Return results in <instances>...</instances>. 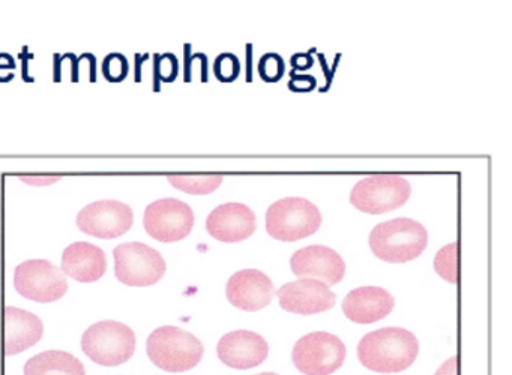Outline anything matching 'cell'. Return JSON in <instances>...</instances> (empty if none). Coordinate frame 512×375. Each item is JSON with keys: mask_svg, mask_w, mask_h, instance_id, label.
<instances>
[{"mask_svg": "<svg viewBox=\"0 0 512 375\" xmlns=\"http://www.w3.org/2000/svg\"><path fill=\"white\" fill-rule=\"evenodd\" d=\"M418 353V339L403 327L374 330L367 333L358 345L362 365L380 374H395L410 368Z\"/></svg>", "mask_w": 512, "mask_h": 375, "instance_id": "6da1fadb", "label": "cell"}, {"mask_svg": "<svg viewBox=\"0 0 512 375\" xmlns=\"http://www.w3.org/2000/svg\"><path fill=\"white\" fill-rule=\"evenodd\" d=\"M427 245V230L415 219L397 218L382 222L370 234L371 251L386 263L415 260Z\"/></svg>", "mask_w": 512, "mask_h": 375, "instance_id": "7a4b0ae2", "label": "cell"}, {"mask_svg": "<svg viewBox=\"0 0 512 375\" xmlns=\"http://www.w3.org/2000/svg\"><path fill=\"white\" fill-rule=\"evenodd\" d=\"M149 359L166 372H185L202 362L205 347L193 333L175 326L158 327L146 344Z\"/></svg>", "mask_w": 512, "mask_h": 375, "instance_id": "3957f363", "label": "cell"}, {"mask_svg": "<svg viewBox=\"0 0 512 375\" xmlns=\"http://www.w3.org/2000/svg\"><path fill=\"white\" fill-rule=\"evenodd\" d=\"M320 225L322 213L307 198H281L266 212V231L281 242H296L313 236Z\"/></svg>", "mask_w": 512, "mask_h": 375, "instance_id": "277c9868", "label": "cell"}, {"mask_svg": "<svg viewBox=\"0 0 512 375\" xmlns=\"http://www.w3.org/2000/svg\"><path fill=\"white\" fill-rule=\"evenodd\" d=\"M82 350L98 365L119 366L133 357L136 333L121 321H98L83 333Z\"/></svg>", "mask_w": 512, "mask_h": 375, "instance_id": "5b68a950", "label": "cell"}, {"mask_svg": "<svg viewBox=\"0 0 512 375\" xmlns=\"http://www.w3.org/2000/svg\"><path fill=\"white\" fill-rule=\"evenodd\" d=\"M412 194L409 180L398 174H373L353 186L350 203L364 213L380 215L404 206Z\"/></svg>", "mask_w": 512, "mask_h": 375, "instance_id": "8992f818", "label": "cell"}, {"mask_svg": "<svg viewBox=\"0 0 512 375\" xmlns=\"http://www.w3.org/2000/svg\"><path fill=\"white\" fill-rule=\"evenodd\" d=\"M113 257L116 278L128 287H149L161 281L166 273L163 255L146 243H122L116 246Z\"/></svg>", "mask_w": 512, "mask_h": 375, "instance_id": "52a82bcc", "label": "cell"}, {"mask_svg": "<svg viewBox=\"0 0 512 375\" xmlns=\"http://www.w3.org/2000/svg\"><path fill=\"white\" fill-rule=\"evenodd\" d=\"M292 359L304 375H332L343 366L346 345L332 333H308L296 342Z\"/></svg>", "mask_w": 512, "mask_h": 375, "instance_id": "ba28073f", "label": "cell"}, {"mask_svg": "<svg viewBox=\"0 0 512 375\" xmlns=\"http://www.w3.org/2000/svg\"><path fill=\"white\" fill-rule=\"evenodd\" d=\"M14 287L26 299L52 303L65 296L68 281L61 267L52 261L28 260L16 267Z\"/></svg>", "mask_w": 512, "mask_h": 375, "instance_id": "9c48e42d", "label": "cell"}, {"mask_svg": "<svg viewBox=\"0 0 512 375\" xmlns=\"http://www.w3.org/2000/svg\"><path fill=\"white\" fill-rule=\"evenodd\" d=\"M143 227L158 242H179L193 231L194 212L178 198H161L146 207Z\"/></svg>", "mask_w": 512, "mask_h": 375, "instance_id": "30bf717a", "label": "cell"}, {"mask_svg": "<svg viewBox=\"0 0 512 375\" xmlns=\"http://www.w3.org/2000/svg\"><path fill=\"white\" fill-rule=\"evenodd\" d=\"M134 213L128 204L118 200H101L88 204L77 215L82 233L98 239H116L133 227Z\"/></svg>", "mask_w": 512, "mask_h": 375, "instance_id": "8fae6325", "label": "cell"}, {"mask_svg": "<svg viewBox=\"0 0 512 375\" xmlns=\"http://www.w3.org/2000/svg\"><path fill=\"white\" fill-rule=\"evenodd\" d=\"M284 311L298 315H313L329 311L337 303V296L328 285L316 279L301 278L289 282L277 291Z\"/></svg>", "mask_w": 512, "mask_h": 375, "instance_id": "7c38bea8", "label": "cell"}, {"mask_svg": "<svg viewBox=\"0 0 512 375\" xmlns=\"http://www.w3.org/2000/svg\"><path fill=\"white\" fill-rule=\"evenodd\" d=\"M290 267L299 278L316 279L328 287L343 281L346 273V263L341 255L329 246L323 245L299 249L292 255Z\"/></svg>", "mask_w": 512, "mask_h": 375, "instance_id": "4fadbf2b", "label": "cell"}, {"mask_svg": "<svg viewBox=\"0 0 512 375\" xmlns=\"http://www.w3.org/2000/svg\"><path fill=\"white\" fill-rule=\"evenodd\" d=\"M217 353L229 368L250 369L265 362L269 345L259 333L241 329L224 335L218 342Z\"/></svg>", "mask_w": 512, "mask_h": 375, "instance_id": "5bb4252c", "label": "cell"}, {"mask_svg": "<svg viewBox=\"0 0 512 375\" xmlns=\"http://www.w3.org/2000/svg\"><path fill=\"white\" fill-rule=\"evenodd\" d=\"M227 299L242 311L256 312L266 308L275 296V287L268 275L257 269H244L227 282Z\"/></svg>", "mask_w": 512, "mask_h": 375, "instance_id": "9a60e30c", "label": "cell"}, {"mask_svg": "<svg viewBox=\"0 0 512 375\" xmlns=\"http://www.w3.org/2000/svg\"><path fill=\"white\" fill-rule=\"evenodd\" d=\"M206 230L220 242H242L256 231V215L242 203L221 204L209 213Z\"/></svg>", "mask_w": 512, "mask_h": 375, "instance_id": "2e32d148", "label": "cell"}, {"mask_svg": "<svg viewBox=\"0 0 512 375\" xmlns=\"http://www.w3.org/2000/svg\"><path fill=\"white\" fill-rule=\"evenodd\" d=\"M395 300L380 287H361L350 291L343 302V312L350 321L371 324L391 314Z\"/></svg>", "mask_w": 512, "mask_h": 375, "instance_id": "e0dca14e", "label": "cell"}, {"mask_svg": "<svg viewBox=\"0 0 512 375\" xmlns=\"http://www.w3.org/2000/svg\"><path fill=\"white\" fill-rule=\"evenodd\" d=\"M61 270L83 284L98 281L107 270L106 252L92 243H71L62 254Z\"/></svg>", "mask_w": 512, "mask_h": 375, "instance_id": "ac0fdd59", "label": "cell"}, {"mask_svg": "<svg viewBox=\"0 0 512 375\" xmlns=\"http://www.w3.org/2000/svg\"><path fill=\"white\" fill-rule=\"evenodd\" d=\"M4 323L5 354L7 356L23 353L28 348L34 347L43 338V321L38 318V315L26 311V309L7 306Z\"/></svg>", "mask_w": 512, "mask_h": 375, "instance_id": "d6986e66", "label": "cell"}, {"mask_svg": "<svg viewBox=\"0 0 512 375\" xmlns=\"http://www.w3.org/2000/svg\"><path fill=\"white\" fill-rule=\"evenodd\" d=\"M25 375H86L85 366L67 351H44L31 357L23 368Z\"/></svg>", "mask_w": 512, "mask_h": 375, "instance_id": "ffe728a7", "label": "cell"}, {"mask_svg": "<svg viewBox=\"0 0 512 375\" xmlns=\"http://www.w3.org/2000/svg\"><path fill=\"white\" fill-rule=\"evenodd\" d=\"M169 183L179 191L191 195H208L217 191L223 183L221 174H172L167 177Z\"/></svg>", "mask_w": 512, "mask_h": 375, "instance_id": "44dd1931", "label": "cell"}, {"mask_svg": "<svg viewBox=\"0 0 512 375\" xmlns=\"http://www.w3.org/2000/svg\"><path fill=\"white\" fill-rule=\"evenodd\" d=\"M434 269L437 275L451 284L458 282V243H449L437 252L434 258Z\"/></svg>", "mask_w": 512, "mask_h": 375, "instance_id": "7402d4cb", "label": "cell"}, {"mask_svg": "<svg viewBox=\"0 0 512 375\" xmlns=\"http://www.w3.org/2000/svg\"><path fill=\"white\" fill-rule=\"evenodd\" d=\"M214 74L221 83H232L241 74V62L235 54H220L214 62Z\"/></svg>", "mask_w": 512, "mask_h": 375, "instance_id": "603a6c76", "label": "cell"}, {"mask_svg": "<svg viewBox=\"0 0 512 375\" xmlns=\"http://www.w3.org/2000/svg\"><path fill=\"white\" fill-rule=\"evenodd\" d=\"M286 66H284V59L277 53H268L260 57L259 60V75L266 83H277L283 78Z\"/></svg>", "mask_w": 512, "mask_h": 375, "instance_id": "cb8c5ba5", "label": "cell"}, {"mask_svg": "<svg viewBox=\"0 0 512 375\" xmlns=\"http://www.w3.org/2000/svg\"><path fill=\"white\" fill-rule=\"evenodd\" d=\"M128 71H130V65H128L127 57L122 54L112 53L104 59L103 75L107 81L119 83L127 78Z\"/></svg>", "mask_w": 512, "mask_h": 375, "instance_id": "d4e9b609", "label": "cell"}, {"mask_svg": "<svg viewBox=\"0 0 512 375\" xmlns=\"http://www.w3.org/2000/svg\"><path fill=\"white\" fill-rule=\"evenodd\" d=\"M155 59H157V74L160 80L166 81V83L175 81L179 72V62L175 54H161Z\"/></svg>", "mask_w": 512, "mask_h": 375, "instance_id": "484cf974", "label": "cell"}, {"mask_svg": "<svg viewBox=\"0 0 512 375\" xmlns=\"http://www.w3.org/2000/svg\"><path fill=\"white\" fill-rule=\"evenodd\" d=\"M316 86L317 80L313 77V75L292 74V80L289 81V89L292 90V92H311V90L316 89Z\"/></svg>", "mask_w": 512, "mask_h": 375, "instance_id": "4316f807", "label": "cell"}, {"mask_svg": "<svg viewBox=\"0 0 512 375\" xmlns=\"http://www.w3.org/2000/svg\"><path fill=\"white\" fill-rule=\"evenodd\" d=\"M16 69V62L10 54H0V74L5 75V81L13 78V71Z\"/></svg>", "mask_w": 512, "mask_h": 375, "instance_id": "83f0119b", "label": "cell"}, {"mask_svg": "<svg viewBox=\"0 0 512 375\" xmlns=\"http://www.w3.org/2000/svg\"><path fill=\"white\" fill-rule=\"evenodd\" d=\"M313 63V57L308 53H299L292 57L293 69H298V71H305V69L311 68Z\"/></svg>", "mask_w": 512, "mask_h": 375, "instance_id": "f1b7e54d", "label": "cell"}, {"mask_svg": "<svg viewBox=\"0 0 512 375\" xmlns=\"http://www.w3.org/2000/svg\"><path fill=\"white\" fill-rule=\"evenodd\" d=\"M61 179L59 176H46V177H29V176H22L20 177V180L22 182L28 183V185H34V186H46V185H52V183L58 182V180Z\"/></svg>", "mask_w": 512, "mask_h": 375, "instance_id": "f546056e", "label": "cell"}, {"mask_svg": "<svg viewBox=\"0 0 512 375\" xmlns=\"http://www.w3.org/2000/svg\"><path fill=\"white\" fill-rule=\"evenodd\" d=\"M436 375H458V356L446 360V362L437 369Z\"/></svg>", "mask_w": 512, "mask_h": 375, "instance_id": "4dcf8cb0", "label": "cell"}, {"mask_svg": "<svg viewBox=\"0 0 512 375\" xmlns=\"http://www.w3.org/2000/svg\"><path fill=\"white\" fill-rule=\"evenodd\" d=\"M259 375H278V374H274V372H263V374H259Z\"/></svg>", "mask_w": 512, "mask_h": 375, "instance_id": "1f68e13d", "label": "cell"}]
</instances>
